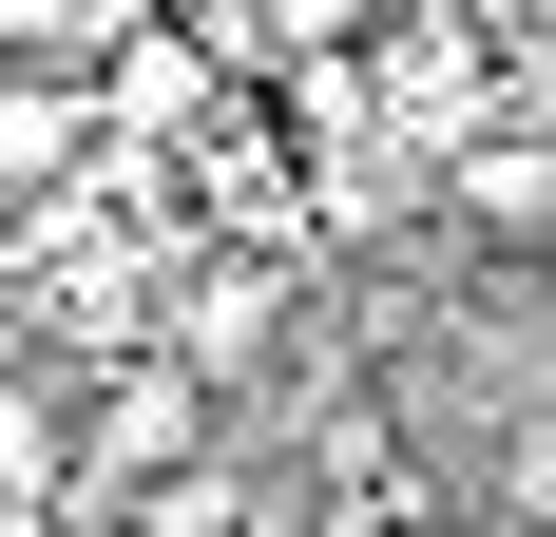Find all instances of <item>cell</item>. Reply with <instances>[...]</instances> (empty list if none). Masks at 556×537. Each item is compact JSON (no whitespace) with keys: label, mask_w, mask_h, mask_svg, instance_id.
<instances>
[{"label":"cell","mask_w":556,"mask_h":537,"mask_svg":"<svg viewBox=\"0 0 556 537\" xmlns=\"http://www.w3.org/2000/svg\"><path fill=\"white\" fill-rule=\"evenodd\" d=\"M288 268H212V288H192V308H173V365L192 384H250V365H288Z\"/></svg>","instance_id":"3"},{"label":"cell","mask_w":556,"mask_h":537,"mask_svg":"<svg viewBox=\"0 0 556 537\" xmlns=\"http://www.w3.org/2000/svg\"><path fill=\"white\" fill-rule=\"evenodd\" d=\"M192 423H212V384L154 346V365H115L97 403H77V461H97V480H173V461H192Z\"/></svg>","instance_id":"1"},{"label":"cell","mask_w":556,"mask_h":537,"mask_svg":"<svg viewBox=\"0 0 556 537\" xmlns=\"http://www.w3.org/2000/svg\"><path fill=\"white\" fill-rule=\"evenodd\" d=\"M500 519H518V537L556 519V441H538V461H518V480H500Z\"/></svg>","instance_id":"6"},{"label":"cell","mask_w":556,"mask_h":537,"mask_svg":"<svg viewBox=\"0 0 556 537\" xmlns=\"http://www.w3.org/2000/svg\"><path fill=\"white\" fill-rule=\"evenodd\" d=\"M442 212H460V250H500V268H538V250H556V135H460V173H442Z\"/></svg>","instance_id":"2"},{"label":"cell","mask_w":556,"mask_h":537,"mask_svg":"<svg viewBox=\"0 0 556 537\" xmlns=\"http://www.w3.org/2000/svg\"><path fill=\"white\" fill-rule=\"evenodd\" d=\"M58 173H77V97L0 77V212H20V192H58Z\"/></svg>","instance_id":"4"},{"label":"cell","mask_w":556,"mask_h":537,"mask_svg":"<svg viewBox=\"0 0 556 537\" xmlns=\"http://www.w3.org/2000/svg\"><path fill=\"white\" fill-rule=\"evenodd\" d=\"M365 20H384V0H250V39H269V58H345Z\"/></svg>","instance_id":"5"}]
</instances>
